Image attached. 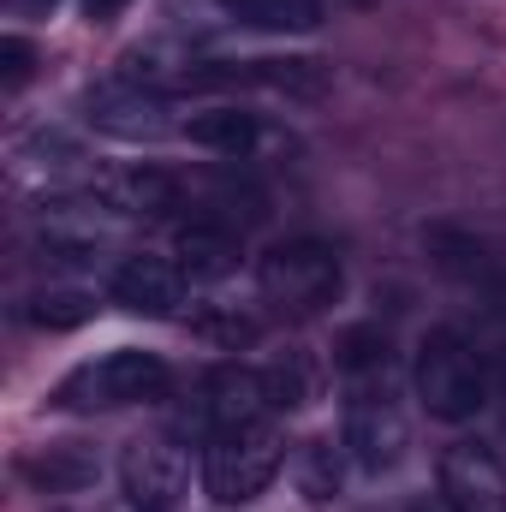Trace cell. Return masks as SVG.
<instances>
[{
  "label": "cell",
  "mask_w": 506,
  "mask_h": 512,
  "mask_svg": "<svg viewBox=\"0 0 506 512\" xmlns=\"http://www.w3.org/2000/svg\"><path fill=\"white\" fill-rule=\"evenodd\" d=\"M340 376H346V453L358 459V471H393L411 447V423L399 411V364L381 328H346L340 352H334Z\"/></svg>",
  "instance_id": "cell-1"
},
{
  "label": "cell",
  "mask_w": 506,
  "mask_h": 512,
  "mask_svg": "<svg viewBox=\"0 0 506 512\" xmlns=\"http://www.w3.org/2000/svg\"><path fill=\"white\" fill-rule=\"evenodd\" d=\"M411 382H417L423 411L441 417V423H471L489 405V370H483L477 346L459 328H429L423 334L417 364H411Z\"/></svg>",
  "instance_id": "cell-2"
},
{
  "label": "cell",
  "mask_w": 506,
  "mask_h": 512,
  "mask_svg": "<svg viewBox=\"0 0 506 512\" xmlns=\"http://www.w3.org/2000/svg\"><path fill=\"white\" fill-rule=\"evenodd\" d=\"M280 459H286V435L268 417L221 429V435H209V453H203V489L221 507H251L256 495L274 483Z\"/></svg>",
  "instance_id": "cell-3"
},
{
  "label": "cell",
  "mask_w": 506,
  "mask_h": 512,
  "mask_svg": "<svg viewBox=\"0 0 506 512\" xmlns=\"http://www.w3.org/2000/svg\"><path fill=\"white\" fill-rule=\"evenodd\" d=\"M167 387H173V370H167L155 352L120 346V352H108V358L72 370L54 399H60L66 411H126V405H155V399H167Z\"/></svg>",
  "instance_id": "cell-4"
},
{
  "label": "cell",
  "mask_w": 506,
  "mask_h": 512,
  "mask_svg": "<svg viewBox=\"0 0 506 512\" xmlns=\"http://www.w3.org/2000/svg\"><path fill=\"white\" fill-rule=\"evenodd\" d=\"M256 286L274 310L286 316H316L322 304L340 298V256L322 239H286L256 262Z\"/></svg>",
  "instance_id": "cell-5"
},
{
  "label": "cell",
  "mask_w": 506,
  "mask_h": 512,
  "mask_svg": "<svg viewBox=\"0 0 506 512\" xmlns=\"http://www.w3.org/2000/svg\"><path fill=\"white\" fill-rule=\"evenodd\" d=\"M84 114H90L96 131H108L120 143H161V137L185 131V120H173V102L155 84H143V78H108V84H96L90 102H84Z\"/></svg>",
  "instance_id": "cell-6"
},
{
  "label": "cell",
  "mask_w": 506,
  "mask_h": 512,
  "mask_svg": "<svg viewBox=\"0 0 506 512\" xmlns=\"http://www.w3.org/2000/svg\"><path fill=\"white\" fill-rule=\"evenodd\" d=\"M114 221L120 215L96 191H84V197H48L36 209V239H42V251L60 256V262H96V251L114 239Z\"/></svg>",
  "instance_id": "cell-7"
},
{
  "label": "cell",
  "mask_w": 506,
  "mask_h": 512,
  "mask_svg": "<svg viewBox=\"0 0 506 512\" xmlns=\"http://www.w3.org/2000/svg\"><path fill=\"white\" fill-rule=\"evenodd\" d=\"M120 483L131 512H173L185 501V453L167 435H143L120 459Z\"/></svg>",
  "instance_id": "cell-8"
},
{
  "label": "cell",
  "mask_w": 506,
  "mask_h": 512,
  "mask_svg": "<svg viewBox=\"0 0 506 512\" xmlns=\"http://www.w3.org/2000/svg\"><path fill=\"white\" fill-rule=\"evenodd\" d=\"M435 477H441V501L453 512H506V465L477 441L447 447Z\"/></svg>",
  "instance_id": "cell-9"
},
{
  "label": "cell",
  "mask_w": 506,
  "mask_h": 512,
  "mask_svg": "<svg viewBox=\"0 0 506 512\" xmlns=\"http://www.w3.org/2000/svg\"><path fill=\"white\" fill-rule=\"evenodd\" d=\"M179 137L209 149V155H227V161H262L268 149H292L286 131H274L262 114H245V108H203L185 120Z\"/></svg>",
  "instance_id": "cell-10"
},
{
  "label": "cell",
  "mask_w": 506,
  "mask_h": 512,
  "mask_svg": "<svg viewBox=\"0 0 506 512\" xmlns=\"http://www.w3.org/2000/svg\"><path fill=\"white\" fill-rule=\"evenodd\" d=\"M108 292H114V304L131 310V316L167 322V316H179V304H185V268L167 262V256H126V262L114 268Z\"/></svg>",
  "instance_id": "cell-11"
},
{
  "label": "cell",
  "mask_w": 506,
  "mask_h": 512,
  "mask_svg": "<svg viewBox=\"0 0 506 512\" xmlns=\"http://www.w3.org/2000/svg\"><path fill=\"white\" fill-rule=\"evenodd\" d=\"M262 411H268V376H262V370L227 364V370H215L209 382L197 387V429H203V435L256 423Z\"/></svg>",
  "instance_id": "cell-12"
},
{
  "label": "cell",
  "mask_w": 506,
  "mask_h": 512,
  "mask_svg": "<svg viewBox=\"0 0 506 512\" xmlns=\"http://www.w3.org/2000/svg\"><path fill=\"white\" fill-rule=\"evenodd\" d=\"M120 221H137V215H167V209H179V197H185V185L173 179V173H161V167H108V173H96V185H90Z\"/></svg>",
  "instance_id": "cell-13"
},
{
  "label": "cell",
  "mask_w": 506,
  "mask_h": 512,
  "mask_svg": "<svg viewBox=\"0 0 506 512\" xmlns=\"http://www.w3.org/2000/svg\"><path fill=\"white\" fill-rule=\"evenodd\" d=\"M173 256H179V268H185L191 280H227L245 251H239V239H233L227 227H215V221H191V227L173 233Z\"/></svg>",
  "instance_id": "cell-14"
},
{
  "label": "cell",
  "mask_w": 506,
  "mask_h": 512,
  "mask_svg": "<svg viewBox=\"0 0 506 512\" xmlns=\"http://www.w3.org/2000/svg\"><path fill=\"white\" fill-rule=\"evenodd\" d=\"M340 447L328 441V435H310L298 453H292V483H298V495L310 501V507H334L340 501Z\"/></svg>",
  "instance_id": "cell-15"
},
{
  "label": "cell",
  "mask_w": 506,
  "mask_h": 512,
  "mask_svg": "<svg viewBox=\"0 0 506 512\" xmlns=\"http://www.w3.org/2000/svg\"><path fill=\"white\" fill-rule=\"evenodd\" d=\"M239 24L274 30V36H310L322 24V0H221Z\"/></svg>",
  "instance_id": "cell-16"
},
{
  "label": "cell",
  "mask_w": 506,
  "mask_h": 512,
  "mask_svg": "<svg viewBox=\"0 0 506 512\" xmlns=\"http://www.w3.org/2000/svg\"><path fill=\"white\" fill-rule=\"evenodd\" d=\"M262 376H268V405H274V411H304V405H316V393H322V370H316L310 352H286V358H274Z\"/></svg>",
  "instance_id": "cell-17"
},
{
  "label": "cell",
  "mask_w": 506,
  "mask_h": 512,
  "mask_svg": "<svg viewBox=\"0 0 506 512\" xmlns=\"http://www.w3.org/2000/svg\"><path fill=\"white\" fill-rule=\"evenodd\" d=\"M24 477L54 489V495H72V489H90L96 483V459L84 447H48L36 459H24Z\"/></svg>",
  "instance_id": "cell-18"
},
{
  "label": "cell",
  "mask_w": 506,
  "mask_h": 512,
  "mask_svg": "<svg viewBox=\"0 0 506 512\" xmlns=\"http://www.w3.org/2000/svg\"><path fill=\"white\" fill-rule=\"evenodd\" d=\"M24 316L48 334H66V328H84L96 316V298L90 292H72V286H48L36 298H24Z\"/></svg>",
  "instance_id": "cell-19"
},
{
  "label": "cell",
  "mask_w": 506,
  "mask_h": 512,
  "mask_svg": "<svg viewBox=\"0 0 506 512\" xmlns=\"http://www.w3.org/2000/svg\"><path fill=\"white\" fill-rule=\"evenodd\" d=\"M191 328L203 340H215V346H251L256 340V322L239 316V310H203V316H191Z\"/></svg>",
  "instance_id": "cell-20"
},
{
  "label": "cell",
  "mask_w": 506,
  "mask_h": 512,
  "mask_svg": "<svg viewBox=\"0 0 506 512\" xmlns=\"http://www.w3.org/2000/svg\"><path fill=\"white\" fill-rule=\"evenodd\" d=\"M30 60H36V54H30L24 36H6V42H0V78H6V90H18V84L30 78Z\"/></svg>",
  "instance_id": "cell-21"
},
{
  "label": "cell",
  "mask_w": 506,
  "mask_h": 512,
  "mask_svg": "<svg viewBox=\"0 0 506 512\" xmlns=\"http://www.w3.org/2000/svg\"><path fill=\"white\" fill-rule=\"evenodd\" d=\"M405 512H453V507H447L441 495H423V501H411V507H405Z\"/></svg>",
  "instance_id": "cell-22"
},
{
  "label": "cell",
  "mask_w": 506,
  "mask_h": 512,
  "mask_svg": "<svg viewBox=\"0 0 506 512\" xmlns=\"http://www.w3.org/2000/svg\"><path fill=\"white\" fill-rule=\"evenodd\" d=\"M489 298L501 304V316H506V268H495V280H489Z\"/></svg>",
  "instance_id": "cell-23"
}]
</instances>
